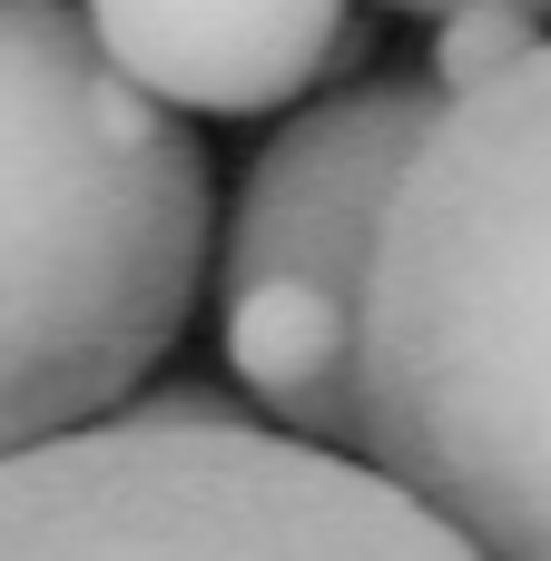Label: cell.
Listing matches in <instances>:
<instances>
[{
    "label": "cell",
    "mask_w": 551,
    "mask_h": 561,
    "mask_svg": "<svg viewBox=\"0 0 551 561\" xmlns=\"http://www.w3.org/2000/svg\"><path fill=\"white\" fill-rule=\"evenodd\" d=\"M355 444L483 561H551V39L444 99L384 207Z\"/></svg>",
    "instance_id": "obj_1"
},
{
    "label": "cell",
    "mask_w": 551,
    "mask_h": 561,
    "mask_svg": "<svg viewBox=\"0 0 551 561\" xmlns=\"http://www.w3.org/2000/svg\"><path fill=\"white\" fill-rule=\"evenodd\" d=\"M217 276V187L177 108L79 0H0V454L148 394Z\"/></svg>",
    "instance_id": "obj_2"
},
{
    "label": "cell",
    "mask_w": 551,
    "mask_h": 561,
    "mask_svg": "<svg viewBox=\"0 0 551 561\" xmlns=\"http://www.w3.org/2000/svg\"><path fill=\"white\" fill-rule=\"evenodd\" d=\"M0 561H483L404 483L207 385L0 454Z\"/></svg>",
    "instance_id": "obj_3"
},
{
    "label": "cell",
    "mask_w": 551,
    "mask_h": 561,
    "mask_svg": "<svg viewBox=\"0 0 551 561\" xmlns=\"http://www.w3.org/2000/svg\"><path fill=\"white\" fill-rule=\"evenodd\" d=\"M444 118L434 79H355L296 108L227 217L217 247V345L256 414L296 444H355V345H365V276L384 207Z\"/></svg>",
    "instance_id": "obj_4"
},
{
    "label": "cell",
    "mask_w": 551,
    "mask_h": 561,
    "mask_svg": "<svg viewBox=\"0 0 551 561\" xmlns=\"http://www.w3.org/2000/svg\"><path fill=\"white\" fill-rule=\"evenodd\" d=\"M79 20L158 108L266 118L345 59L355 0H79Z\"/></svg>",
    "instance_id": "obj_5"
},
{
    "label": "cell",
    "mask_w": 551,
    "mask_h": 561,
    "mask_svg": "<svg viewBox=\"0 0 551 561\" xmlns=\"http://www.w3.org/2000/svg\"><path fill=\"white\" fill-rule=\"evenodd\" d=\"M551 39V20L532 10H513V0H463V10H444L434 20V99H473V89H493L503 69H523L532 49Z\"/></svg>",
    "instance_id": "obj_6"
},
{
    "label": "cell",
    "mask_w": 551,
    "mask_h": 561,
    "mask_svg": "<svg viewBox=\"0 0 551 561\" xmlns=\"http://www.w3.org/2000/svg\"><path fill=\"white\" fill-rule=\"evenodd\" d=\"M384 10H414V20H444V10H463V0H384ZM513 10H532V20H551V0H513Z\"/></svg>",
    "instance_id": "obj_7"
}]
</instances>
